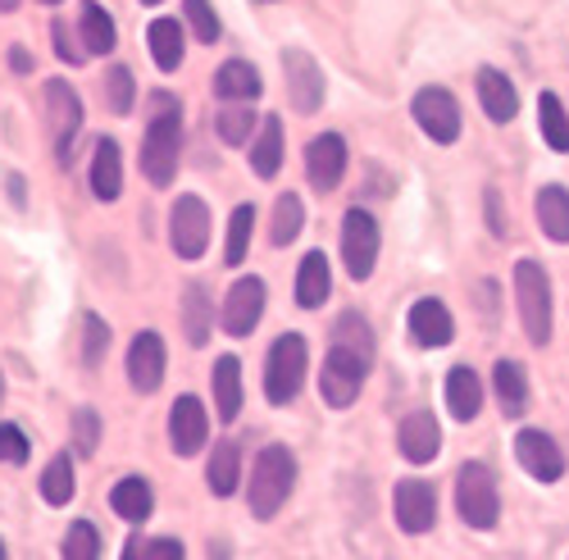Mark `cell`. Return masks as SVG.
Listing matches in <instances>:
<instances>
[{
	"label": "cell",
	"mask_w": 569,
	"mask_h": 560,
	"mask_svg": "<svg viewBox=\"0 0 569 560\" xmlns=\"http://www.w3.org/2000/svg\"><path fill=\"white\" fill-rule=\"evenodd\" d=\"M397 447L410 464H429L438 460L442 451V424H438V414L433 410H410L401 419V429H397Z\"/></svg>",
	"instance_id": "cell-18"
},
{
	"label": "cell",
	"mask_w": 569,
	"mask_h": 560,
	"mask_svg": "<svg viewBox=\"0 0 569 560\" xmlns=\"http://www.w3.org/2000/svg\"><path fill=\"white\" fill-rule=\"evenodd\" d=\"M251 169H256V178H278V169H282V119L278 114H269L260 123V137L251 142Z\"/></svg>",
	"instance_id": "cell-33"
},
{
	"label": "cell",
	"mask_w": 569,
	"mask_h": 560,
	"mask_svg": "<svg viewBox=\"0 0 569 560\" xmlns=\"http://www.w3.org/2000/svg\"><path fill=\"white\" fill-rule=\"evenodd\" d=\"M333 292V269H328L323 251H306L301 269H297V306L301 310H319Z\"/></svg>",
	"instance_id": "cell-23"
},
{
	"label": "cell",
	"mask_w": 569,
	"mask_h": 560,
	"mask_svg": "<svg viewBox=\"0 0 569 560\" xmlns=\"http://www.w3.org/2000/svg\"><path fill=\"white\" fill-rule=\"evenodd\" d=\"M87 178H91V197H97V201H106V206L119 201V192H123V156H119L114 137H101V142L91 147Z\"/></svg>",
	"instance_id": "cell-20"
},
{
	"label": "cell",
	"mask_w": 569,
	"mask_h": 560,
	"mask_svg": "<svg viewBox=\"0 0 569 560\" xmlns=\"http://www.w3.org/2000/svg\"><path fill=\"white\" fill-rule=\"evenodd\" d=\"M106 106H110V114H119V119L132 114V106H137V82H132V69H128V64H114V69L106 73Z\"/></svg>",
	"instance_id": "cell-39"
},
{
	"label": "cell",
	"mask_w": 569,
	"mask_h": 560,
	"mask_svg": "<svg viewBox=\"0 0 569 560\" xmlns=\"http://www.w3.org/2000/svg\"><path fill=\"white\" fill-rule=\"evenodd\" d=\"M342 264L356 283H365L378 264V219L365 206H351L342 219Z\"/></svg>",
	"instance_id": "cell-9"
},
{
	"label": "cell",
	"mask_w": 569,
	"mask_h": 560,
	"mask_svg": "<svg viewBox=\"0 0 569 560\" xmlns=\"http://www.w3.org/2000/svg\"><path fill=\"white\" fill-rule=\"evenodd\" d=\"M32 447H28V433L19 424H0V460L6 464H28Z\"/></svg>",
	"instance_id": "cell-46"
},
{
	"label": "cell",
	"mask_w": 569,
	"mask_h": 560,
	"mask_svg": "<svg viewBox=\"0 0 569 560\" xmlns=\"http://www.w3.org/2000/svg\"><path fill=\"white\" fill-rule=\"evenodd\" d=\"M141 6H160V0H141Z\"/></svg>",
	"instance_id": "cell-52"
},
{
	"label": "cell",
	"mask_w": 569,
	"mask_h": 560,
	"mask_svg": "<svg viewBox=\"0 0 569 560\" xmlns=\"http://www.w3.org/2000/svg\"><path fill=\"white\" fill-rule=\"evenodd\" d=\"M392 516L401 533H429L438 524V488L423 479H401L392 492Z\"/></svg>",
	"instance_id": "cell-11"
},
{
	"label": "cell",
	"mask_w": 569,
	"mask_h": 560,
	"mask_svg": "<svg viewBox=\"0 0 569 560\" xmlns=\"http://www.w3.org/2000/svg\"><path fill=\"white\" fill-rule=\"evenodd\" d=\"M182 19H187V28L197 32V41H206V46H214L223 37L219 32V14H214L210 0H182Z\"/></svg>",
	"instance_id": "cell-41"
},
{
	"label": "cell",
	"mask_w": 569,
	"mask_h": 560,
	"mask_svg": "<svg viewBox=\"0 0 569 560\" xmlns=\"http://www.w3.org/2000/svg\"><path fill=\"white\" fill-rule=\"evenodd\" d=\"M369 364H373V351L365 347H351V342H333L323 356V373H319V397L333 406V410H347L356 406L365 379H369Z\"/></svg>",
	"instance_id": "cell-2"
},
{
	"label": "cell",
	"mask_w": 569,
	"mask_h": 560,
	"mask_svg": "<svg viewBox=\"0 0 569 560\" xmlns=\"http://www.w3.org/2000/svg\"><path fill=\"white\" fill-rule=\"evenodd\" d=\"M19 10V0H0V14H14Z\"/></svg>",
	"instance_id": "cell-49"
},
{
	"label": "cell",
	"mask_w": 569,
	"mask_h": 560,
	"mask_svg": "<svg viewBox=\"0 0 569 560\" xmlns=\"http://www.w3.org/2000/svg\"><path fill=\"white\" fill-rule=\"evenodd\" d=\"M0 560H6V542H0Z\"/></svg>",
	"instance_id": "cell-53"
},
{
	"label": "cell",
	"mask_w": 569,
	"mask_h": 560,
	"mask_svg": "<svg viewBox=\"0 0 569 560\" xmlns=\"http://www.w3.org/2000/svg\"><path fill=\"white\" fill-rule=\"evenodd\" d=\"M347 173V137L342 132H319L306 147V178L315 192H338V182Z\"/></svg>",
	"instance_id": "cell-13"
},
{
	"label": "cell",
	"mask_w": 569,
	"mask_h": 560,
	"mask_svg": "<svg viewBox=\"0 0 569 560\" xmlns=\"http://www.w3.org/2000/svg\"><path fill=\"white\" fill-rule=\"evenodd\" d=\"M264 314V278H237L223 297V333L228 338H251Z\"/></svg>",
	"instance_id": "cell-12"
},
{
	"label": "cell",
	"mask_w": 569,
	"mask_h": 560,
	"mask_svg": "<svg viewBox=\"0 0 569 560\" xmlns=\"http://www.w3.org/2000/svg\"><path fill=\"white\" fill-rule=\"evenodd\" d=\"M106 347H110V323L101 314H82V364L97 369Z\"/></svg>",
	"instance_id": "cell-42"
},
{
	"label": "cell",
	"mask_w": 569,
	"mask_h": 560,
	"mask_svg": "<svg viewBox=\"0 0 569 560\" xmlns=\"http://www.w3.org/2000/svg\"><path fill=\"white\" fill-rule=\"evenodd\" d=\"M410 114L438 147H451L460 137V106H456V97L447 87H419L415 101H410Z\"/></svg>",
	"instance_id": "cell-10"
},
{
	"label": "cell",
	"mask_w": 569,
	"mask_h": 560,
	"mask_svg": "<svg viewBox=\"0 0 569 560\" xmlns=\"http://www.w3.org/2000/svg\"><path fill=\"white\" fill-rule=\"evenodd\" d=\"M214 128L228 147H247L251 142V128H256V106L251 101H232L214 114Z\"/></svg>",
	"instance_id": "cell-38"
},
{
	"label": "cell",
	"mask_w": 569,
	"mask_h": 560,
	"mask_svg": "<svg viewBox=\"0 0 569 560\" xmlns=\"http://www.w3.org/2000/svg\"><path fill=\"white\" fill-rule=\"evenodd\" d=\"M147 46H151V60H156L160 73H178V69H182L187 41H182L178 19H156V23L147 28Z\"/></svg>",
	"instance_id": "cell-29"
},
{
	"label": "cell",
	"mask_w": 569,
	"mask_h": 560,
	"mask_svg": "<svg viewBox=\"0 0 569 560\" xmlns=\"http://www.w3.org/2000/svg\"><path fill=\"white\" fill-rule=\"evenodd\" d=\"M41 6H60V0H41Z\"/></svg>",
	"instance_id": "cell-51"
},
{
	"label": "cell",
	"mask_w": 569,
	"mask_h": 560,
	"mask_svg": "<svg viewBox=\"0 0 569 560\" xmlns=\"http://www.w3.org/2000/svg\"><path fill=\"white\" fill-rule=\"evenodd\" d=\"M492 388H497V406L506 419H519L529 410V379H525V369H519V360L492 364Z\"/></svg>",
	"instance_id": "cell-28"
},
{
	"label": "cell",
	"mask_w": 569,
	"mask_h": 560,
	"mask_svg": "<svg viewBox=\"0 0 569 560\" xmlns=\"http://www.w3.org/2000/svg\"><path fill=\"white\" fill-rule=\"evenodd\" d=\"M282 78H288V101L297 114H315L323 106V69L310 51H282Z\"/></svg>",
	"instance_id": "cell-14"
},
{
	"label": "cell",
	"mask_w": 569,
	"mask_h": 560,
	"mask_svg": "<svg viewBox=\"0 0 569 560\" xmlns=\"http://www.w3.org/2000/svg\"><path fill=\"white\" fill-rule=\"evenodd\" d=\"M169 247L178 260H201L210 247V210L201 197H178L169 210Z\"/></svg>",
	"instance_id": "cell-8"
},
{
	"label": "cell",
	"mask_w": 569,
	"mask_h": 560,
	"mask_svg": "<svg viewBox=\"0 0 569 560\" xmlns=\"http://www.w3.org/2000/svg\"><path fill=\"white\" fill-rule=\"evenodd\" d=\"M538 128H542V142L556 156L569 151V110L560 106L556 91H542V97H538Z\"/></svg>",
	"instance_id": "cell-35"
},
{
	"label": "cell",
	"mask_w": 569,
	"mask_h": 560,
	"mask_svg": "<svg viewBox=\"0 0 569 560\" xmlns=\"http://www.w3.org/2000/svg\"><path fill=\"white\" fill-rule=\"evenodd\" d=\"M406 323H410V338H415V347H447L451 338H456V319H451V310L438 301V297H419L415 306H410V314H406Z\"/></svg>",
	"instance_id": "cell-19"
},
{
	"label": "cell",
	"mask_w": 569,
	"mask_h": 560,
	"mask_svg": "<svg viewBox=\"0 0 569 560\" xmlns=\"http://www.w3.org/2000/svg\"><path fill=\"white\" fill-rule=\"evenodd\" d=\"M78 492V479H73V460L60 451L51 464L41 470V501L46 506H69Z\"/></svg>",
	"instance_id": "cell-36"
},
{
	"label": "cell",
	"mask_w": 569,
	"mask_h": 560,
	"mask_svg": "<svg viewBox=\"0 0 569 560\" xmlns=\"http://www.w3.org/2000/svg\"><path fill=\"white\" fill-rule=\"evenodd\" d=\"M78 32H82L87 56H110L114 46H119L114 19H110V14L97 6V0H82V10H78Z\"/></svg>",
	"instance_id": "cell-31"
},
{
	"label": "cell",
	"mask_w": 569,
	"mask_h": 560,
	"mask_svg": "<svg viewBox=\"0 0 569 560\" xmlns=\"http://www.w3.org/2000/svg\"><path fill=\"white\" fill-rule=\"evenodd\" d=\"M178 156H182V110H160L147 123V137H141V173L156 192L173 182L178 173Z\"/></svg>",
	"instance_id": "cell-3"
},
{
	"label": "cell",
	"mask_w": 569,
	"mask_h": 560,
	"mask_svg": "<svg viewBox=\"0 0 569 560\" xmlns=\"http://www.w3.org/2000/svg\"><path fill=\"white\" fill-rule=\"evenodd\" d=\"M306 364H310V347H306L301 333L273 338V347L264 356V397H269V406H288L301 392Z\"/></svg>",
	"instance_id": "cell-5"
},
{
	"label": "cell",
	"mask_w": 569,
	"mask_h": 560,
	"mask_svg": "<svg viewBox=\"0 0 569 560\" xmlns=\"http://www.w3.org/2000/svg\"><path fill=\"white\" fill-rule=\"evenodd\" d=\"M301 228H306V206L297 192H282L273 201V223H269V242L273 247H292L301 238Z\"/></svg>",
	"instance_id": "cell-34"
},
{
	"label": "cell",
	"mask_w": 569,
	"mask_h": 560,
	"mask_svg": "<svg viewBox=\"0 0 569 560\" xmlns=\"http://www.w3.org/2000/svg\"><path fill=\"white\" fill-rule=\"evenodd\" d=\"M260 91H264V78H260V69L251 60L219 64V73H214V97L219 101H256Z\"/></svg>",
	"instance_id": "cell-25"
},
{
	"label": "cell",
	"mask_w": 569,
	"mask_h": 560,
	"mask_svg": "<svg viewBox=\"0 0 569 560\" xmlns=\"http://www.w3.org/2000/svg\"><path fill=\"white\" fill-rule=\"evenodd\" d=\"M456 510L469 529H497L501 520V497H497V474L483 460H465L456 474Z\"/></svg>",
	"instance_id": "cell-4"
},
{
	"label": "cell",
	"mask_w": 569,
	"mask_h": 560,
	"mask_svg": "<svg viewBox=\"0 0 569 560\" xmlns=\"http://www.w3.org/2000/svg\"><path fill=\"white\" fill-rule=\"evenodd\" d=\"M251 228H256V206L251 201H242L232 210V219H228V242H223V264H242L247 260V251H251Z\"/></svg>",
	"instance_id": "cell-37"
},
{
	"label": "cell",
	"mask_w": 569,
	"mask_h": 560,
	"mask_svg": "<svg viewBox=\"0 0 569 560\" xmlns=\"http://www.w3.org/2000/svg\"><path fill=\"white\" fill-rule=\"evenodd\" d=\"M164 338L160 333H137L128 342V383L141 392V397H151L160 383H164Z\"/></svg>",
	"instance_id": "cell-17"
},
{
	"label": "cell",
	"mask_w": 569,
	"mask_h": 560,
	"mask_svg": "<svg viewBox=\"0 0 569 560\" xmlns=\"http://www.w3.org/2000/svg\"><path fill=\"white\" fill-rule=\"evenodd\" d=\"M533 210H538V228L547 232L551 242H569V192L560 182H551V187H542V192L533 197Z\"/></svg>",
	"instance_id": "cell-30"
},
{
	"label": "cell",
	"mask_w": 569,
	"mask_h": 560,
	"mask_svg": "<svg viewBox=\"0 0 569 560\" xmlns=\"http://www.w3.org/2000/svg\"><path fill=\"white\" fill-rule=\"evenodd\" d=\"M60 556H64V560H97V556H101V533H97V524H87V520L69 524V533H64V542H60Z\"/></svg>",
	"instance_id": "cell-40"
},
{
	"label": "cell",
	"mask_w": 569,
	"mask_h": 560,
	"mask_svg": "<svg viewBox=\"0 0 569 560\" xmlns=\"http://www.w3.org/2000/svg\"><path fill=\"white\" fill-rule=\"evenodd\" d=\"M110 506H114V516H119V520H128V524H147V520H151V510H156V492H151L147 479L128 474V479H119V483L110 488Z\"/></svg>",
	"instance_id": "cell-27"
},
{
	"label": "cell",
	"mask_w": 569,
	"mask_h": 560,
	"mask_svg": "<svg viewBox=\"0 0 569 560\" xmlns=\"http://www.w3.org/2000/svg\"><path fill=\"white\" fill-rule=\"evenodd\" d=\"M69 429H73V447H78L82 456H97V447H101V414H97V410L78 406Z\"/></svg>",
	"instance_id": "cell-44"
},
{
	"label": "cell",
	"mask_w": 569,
	"mask_h": 560,
	"mask_svg": "<svg viewBox=\"0 0 569 560\" xmlns=\"http://www.w3.org/2000/svg\"><path fill=\"white\" fill-rule=\"evenodd\" d=\"M214 333V301L206 292V283H187L182 292V338L192 347H206Z\"/></svg>",
	"instance_id": "cell-24"
},
{
	"label": "cell",
	"mask_w": 569,
	"mask_h": 560,
	"mask_svg": "<svg viewBox=\"0 0 569 560\" xmlns=\"http://www.w3.org/2000/svg\"><path fill=\"white\" fill-rule=\"evenodd\" d=\"M123 560H182V542H173V538H132L123 547Z\"/></svg>",
	"instance_id": "cell-43"
},
{
	"label": "cell",
	"mask_w": 569,
	"mask_h": 560,
	"mask_svg": "<svg viewBox=\"0 0 569 560\" xmlns=\"http://www.w3.org/2000/svg\"><path fill=\"white\" fill-rule=\"evenodd\" d=\"M210 388H214V410L223 424H232L242 414V360L237 356H219L210 369Z\"/></svg>",
	"instance_id": "cell-21"
},
{
	"label": "cell",
	"mask_w": 569,
	"mask_h": 560,
	"mask_svg": "<svg viewBox=\"0 0 569 560\" xmlns=\"http://www.w3.org/2000/svg\"><path fill=\"white\" fill-rule=\"evenodd\" d=\"M447 410L460 419V424L479 419V410H483V383H479V373H473L469 364H456L447 373Z\"/></svg>",
	"instance_id": "cell-26"
},
{
	"label": "cell",
	"mask_w": 569,
	"mask_h": 560,
	"mask_svg": "<svg viewBox=\"0 0 569 560\" xmlns=\"http://www.w3.org/2000/svg\"><path fill=\"white\" fill-rule=\"evenodd\" d=\"M73 32H78V28H69L64 19H56V23H51V41H56V56H60V60H64L69 69H82V60H87V46H78V41H73Z\"/></svg>",
	"instance_id": "cell-45"
},
{
	"label": "cell",
	"mask_w": 569,
	"mask_h": 560,
	"mask_svg": "<svg viewBox=\"0 0 569 560\" xmlns=\"http://www.w3.org/2000/svg\"><path fill=\"white\" fill-rule=\"evenodd\" d=\"M0 401H6V379H0Z\"/></svg>",
	"instance_id": "cell-50"
},
{
	"label": "cell",
	"mask_w": 569,
	"mask_h": 560,
	"mask_svg": "<svg viewBox=\"0 0 569 560\" xmlns=\"http://www.w3.org/2000/svg\"><path fill=\"white\" fill-rule=\"evenodd\" d=\"M479 106L492 123H510L519 114V91L501 69H479Z\"/></svg>",
	"instance_id": "cell-22"
},
{
	"label": "cell",
	"mask_w": 569,
	"mask_h": 560,
	"mask_svg": "<svg viewBox=\"0 0 569 560\" xmlns=\"http://www.w3.org/2000/svg\"><path fill=\"white\" fill-rule=\"evenodd\" d=\"M10 197H14V206H23V178L19 173H10Z\"/></svg>",
	"instance_id": "cell-48"
},
{
	"label": "cell",
	"mask_w": 569,
	"mask_h": 560,
	"mask_svg": "<svg viewBox=\"0 0 569 560\" xmlns=\"http://www.w3.org/2000/svg\"><path fill=\"white\" fill-rule=\"evenodd\" d=\"M10 69H14V73H32V69H37L32 56H28V46H10Z\"/></svg>",
	"instance_id": "cell-47"
},
{
	"label": "cell",
	"mask_w": 569,
	"mask_h": 560,
	"mask_svg": "<svg viewBox=\"0 0 569 560\" xmlns=\"http://www.w3.org/2000/svg\"><path fill=\"white\" fill-rule=\"evenodd\" d=\"M237 483H242V451H237V442H214V456L206 464V488L214 497H232Z\"/></svg>",
	"instance_id": "cell-32"
},
{
	"label": "cell",
	"mask_w": 569,
	"mask_h": 560,
	"mask_svg": "<svg viewBox=\"0 0 569 560\" xmlns=\"http://www.w3.org/2000/svg\"><path fill=\"white\" fill-rule=\"evenodd\" d=\"M41 114H46V128H51V142H56V160L69 164L73 160V147H78V132H82V101L78 91L64 82V78H51L41 87Z\"/></svg>",
	"instance_id": "cell-7"
},
{
	"label": "cell",
	"mask_w": 569,
	"mask_h": 560,
	"mask_svg": "<svg viewBox=\"0 0 569 560\" xmlns=\"http://www.w3.org/2000/svg\"><path fill=\"white\" fill-rule=\"evenodd\" d=\"M210 438V419H206V406L192 397V392H182L173 406H169V447L173 456H197Z\"/></svg>",
	"instance_id": "cell-16"
},
{
	"label": "cell",
	"mask_w": 569,
	"mask_h": 560,
	"mask_svg": "<svg viewBox=\"0 0 569 560\" xmlns=\"http://www.w3.org/2000/svg\"><path fill=\"white\" fill-rule=\"evenodd\" d=\"M297 488V456L282 447V442H269L256 464H251V492H247V506H251V516L260 524H269L282 506H288Z\"/></svg>",
	"instance_id": "cell-1"
},
{
	"label": "cell",
	"mask_w": 569,
	"mask_h": 560,
	"mask_svg": "<svg viewBox=\"0 0 569 560\" xmlns=\"http://www.w3.org/2000/svg\"><path fill=\"white\" fill-rule=\"evenodd\" d=\"M515 301H519V319H525L529 342L547 347L551 342V283L538 260L515 264Z\"/></svg>",
	"instance_id": "cell-6"
},
{
	"label": "cell",
	"mask_w": 569,
	"mask_h": 560,
	"mask_svg": "<svg viewBox=\"0 0 569 560\" xmlns=\"http://www.w3.org/2000/svg\"><path fill=\"white\" fill-rule=\"evenodd\" d=\"M515 460L538 479V483H560L565 479V451L556 447L551 433L542 429H519L515 438Z\"/></svg>",
	"instance_id": "cell-15"
}]
</instances>
